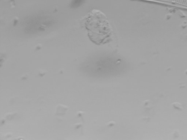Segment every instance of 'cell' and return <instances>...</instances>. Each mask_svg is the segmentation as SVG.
Here are the masks:
<instances>
[{
  "label": "cell",
  "instance_id": "6da1fadb",
  "mask_svg": "<svg viewBox=\"0 0 187 140\" xmlns=\"http://www.w3.org/2000/svg\"><path fill=\"white\" fill-rule=\"evenodd\" d=\"M84 23L88 37L95 44H105L112 40V28L107 17L101 11L91 10L86 17Z\"/></svg>",
  "mask_w": 187,
  "mask_h": 140
},
{
  "label": "cell",
  "instance_id": "7a4b0ae2",
  "mask_svg": "<svg viewBox=\"0 0 187 140\" xmlns=\"http://www.w3.org/2000/svg\"><path fill=\"white\" fill-rule=\"evenodd\" d=\"M148 2L168 3L173 5H178L187 8V0H138Z\"/></svg>",
  "mask_w": 187,
  "mask_h": 140
},
{
  "label": "cell",
  "instance_id": "3957f363",
  "mask_svg": "<svg viewBox=\"0 0 187 140\" xmlns=\"http://www.w3.org/2000/svg\"><path fill=\"white\" fill-rule=\"evenodd\" d=\"M68 109L67 107L62 105H58L57 107L56 110V115H58V116L64 115Z\"/></svg>",
  "mask_w": 187,
  "mask_h": 140
},
{
  "label": "cell",
  "instance_id": "277c9868",
  "mask_svg": "<svg viewBox=\"0 0 187 140\" xmlns=\"http://www.w3.org/2000/svg\"><path fill=\"white\" fill-rule=\"evenodd\" d=\"M173 106L174 108L176 109L179 110H182V106L181 104L180 103L178 102H174L173 103Z\"/></svg>",
  "mask_w": 187,
  "mask_h": 140
},
{
  "label": "cell",
  "instance_id": "5b68a950",
  "mask_svg": "<svg viewBox=\"0 0 187 140\" xmlns=\"http://www.w3.org/2000/svg\"><path fill=\"white\" fill-rule=\"evenodd\" d=\"M185 73H186V75H187V70H186V71H185Z\"/></svg>",
  "mask_w": 187,
  "mask_h": 140
}]
</instances>
